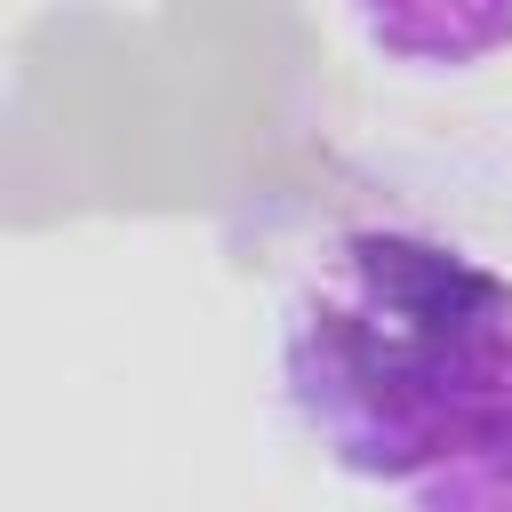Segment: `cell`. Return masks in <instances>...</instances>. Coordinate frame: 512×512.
<instances>
[{
	"label": "cell",
	"instance_id": "1",
	"mask_svg": "<svg viewBox=\"0 0 512 512\" xmlns=\"http://www.w3.org/2000/svg\"><path fill=\"white\" fill-rule=\"evenodd\" d=\"M264 240L272 424L352 488L472 504L512 464V136L360 152Z\"/></svg>",
	"mask_w": 512,
	"mask_h": 512
},
{
	"label": "cell",
	"instance_id": "2",
	"mask_svg": "<svg viewBox=\"0 0 512 512\" xmlns=\"http://www.w3.org/2000/svg\"><path fill=\"white\" fill-rule=\"evenodd\" d=\"M344 32L376 72L448 88L512 56V0H344Z\"/></svg>",
	"mask_w": 512,
	"mask_h": 512
}]
</instances>
